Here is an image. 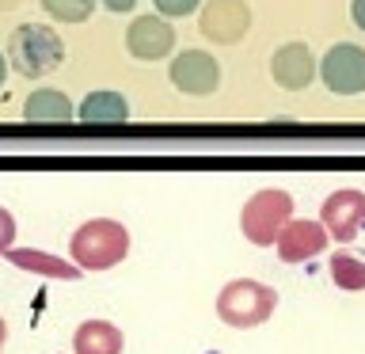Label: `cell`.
<instances>
[{
  "mask_svg": "<svg viewBox=\"0 0 365 354\" xmlns=\"http://www.w3.org/2000/svg\"><path fill=\"white\" fill-rule=\"evenodd\" d=\"M68 256L80 270H110L130 256V228L110 217L84 221L68 240Z\"/></svg>",
  "mask_w": 365,
  "mask_h": 354,
  "instance_id": "obj_1",
  "label": "cell"
},
{
  "mask_svg": "<svg viewBox=\"0 0 365 354\" xmlns=\"http://www.w3.org/2000/svg\"><path fill=\"white\" fill-rule=\"evenodd\" d=\"M65 61V42L61 34L46 23H19L16 31L8 34V65L23 73L27 80L34 76H50L57 73Z\"/></svg>",
  "mask_w": 365,
  "mask_h": 354,
  "instance_id": "obj_2",
  "label": "cell"
},
{
  "mask_svg": "<svg viewBox=\"0 0 365 354\" xmlns=\"http://www.w3.org/2000/svg\"><path fill=\"white\" fill-rule=\"evenodd\" d=\"M274 305H278V293L267 282L255 278H232L217 293V316L225 320L228 328H259L262 320L274 316Z\"/></svg>",
  "mask_w": 365,
  "mask_h": 354,
  "instance_id": "obj_3",
  "label": "cell"
},
{
  "mask_svg": "<svg viewBox=\"0 0 365 354\" xmlns=\"http://www.w3.org/2000/svg\"><path fill=\"white\" fill-rule=\"evenodd\" d=\"M289 217H293V194L282 187H267V191H255L244 202L240 228H244V240H251L255 248H270Z\"/></svg>",
  "mask_w": 365,
  "mask_h": 354,
  "instance_id": "obj_4",
  "label": "cell"
},
{
  "mask_svg": "<svg viewBox=\"0 0 365 354\" xmlns=\"http://www.w3.org/2000/svg\"><path fill=\"white\" fill-rule=\"evenodd\" d=\"M316 76L335 96H361L365 91V50L354 42H335L316 61Z\"/></svg>",
  "mask_w": 365,
  "mask_h": 354,
  "instance_id": "obj_5",
  "label": "cell"
},
{
  "mask_svg": "<svg viewBox=\"0 0 365 354\" xmlns=\"http://www.w3.org/2000/svg\"><path fill=\"white\" fill-rule=\"evenodd\" d=\"M168 76L182 96H213L221 88V65H217L213 54L205 50H182L179 57H171Z\"/></svg>",
  "mask_w": 365,
  "mask_h": 354,
  "instance_id": "obj_6",
  "label": "cell"
},
{
  "mask_svg": "<svg viewBox=\"0 0 365 354\" xmlns=\"http://www.w3.org/2000/svg\"><path fill=\"white\" fill-rule=\"evenodd\" d=\"M198 27L210 42L236 46L251 31V8L244 0H210V4L198 11Z\"/></svg>",
  "mask_w": 365,
  "mask_h": 354,
  "instance_id": "obj_7",
  "label": "cell"
},
{
  "mask_svg": "<svg viewBox=\"0 0 365 354\" xmlns=\"http://www.w3.org/2000/svg\"><path fill=\"white\" fill-rule=\"evenodd\" d=\"M319 225L327 228L331 240L350 244V240L358 236V228L365 225V194L354 191V187L327 194L324 206H319Z\"/></svg>",
  "mask_w": 365,
  "mask_h": 354,
  "instance_id": "obj_8",
  "label": "cell"
},
{
  "mask_svg": "<svg viewBox=\"0 0 365 354\" xmlns=\"http://www.w3.org/2000/svg\"><path fill=\"white\" fill-rule=\"evenodd\" d=\"M175 27L164 16H137L130 27H125V50L137 61H160L175 50Z\"/></svg>",
  "mask_w": 365,
  "mask_h": 354,
  "instance_id": "obj_9",
  "label": "cell"
},
{
  "mask_svg": "<svg viewBox=\"0 0 365 354\" xmlns=\"http://www.w3.org/2000/svg\"><path fill=\"white\" fill-rule=\"evenodd\" d=\"M270 76L285 91H304L316 80V54L308 50V42H285L270 57Z\"/></svg>",
  "mask_w": 365,
  "mask_h": 354,
  "instance_id": "obj_10",
  "label": "cell"
},
{
  "mask_svg": "<svg viewBox=\"0 0 365 354\" xmlns=\"http://www.w3.org/2000/svg\"><path fill=\"white\" fill-rule=\"evenodd\" d=\"M327 228L319 225V221H285L282 225V233L274 236V244H278V259L282 263H304V259H312L319 256V251L327 248Z\"/></svg>",
  "mask_w": 365,
  "mask_h": 354,
  "instance_id": "obj_11",
  "label": "cell"
},
{
  "mask_svg": "<svg viewBox=\"0 0 365 354\" xmlns=\"http://www.w3.org/2000/svg\"><path fill=\"white\" fill-rule=\"evenodd\" d=\"M11 267L19 270H31V274H42V278H61V282H76L80 270L76 263H68L61 256H50V251H38V248H8L4 251Z\"/></svg>",
  "mask_w": 365,
  "mask_h": 354,
  "instance_id": "obj_12",
  "label": "cell"
},
{
  "mask_svg": "<svg viewBox=\"0 0 365 354\" xmlns=\"http://www.w3.org/2000/svg\"><path fill=\"white\" fill-rule=\"evenodd\" d=\"M23 118L27 122H68V118H76V107L61 88H34L27 103H23Z\"/></svg>",
  "mask_w": 365,
  "mask_h": 354,
  "instance_id": "obj_13",
  "label": "cell"
},
{
  "mask_svg": "<svg viewBox=\"0 0 365 354\" xmlns=\"http://www.w3.org/2000/svg\"><path fill=\"white\" fill-rule=\"evenodd\" d=\"M76 118L84 122H125L130 118V99L122 91H110V88H99V91H88L76 107Z\"/></svg>",
  "mask_w": 365,
  "mask_h": 354,
  "instance_id": "obj_14",
  "label": "cell"
},
{
  "mask_svg": "<svg viewBox=\"0 0 365 354\" xmlns=\"http://www.w3.org/2000/svg\"><path fill=\"white\" fill-rule=\"evenodd\" d=\"M122 331L110 320H84L73 335L76 354H122Z\"/></svg>",
  "mask_w": 365,
  "mask_h": 354,
  "instance_id": "obj_15",
  "label": "cell"
},
{
  "mask_svg": "<svg viewBox=\"0 0 365 354\" xmlns=\"http://www.w3.org/2000/svg\"><path fill=\"white\" fill-rule=\"evenodd\" d=\"M327 270H331V282H335L339 290H350V293L365 290V259L354 256V251H335Z\"/></svg>",
  "mask_w": 365,
  "mask_h": 354,
  "instance_id": "obj_16",
  "label": "cell"
},
{
  "mask_svg": "<svg viewBox=\"0 0 365 354\" xmlns=\"http://www.w3.org/2000/svg\"><path fill=\"white\" fill-rule=\"evenodd\" d=\"M96 8V0H42V11L57 23H84Z\"/></svg>",
  "mask_w": 365,
  "mask_h": 354,
  "instance_id": "obj_17",
  "label": "cell"
},
{
  "mask_svg": "<svg viewBox=\"0 0 365 354\" xmlns=\"http://www.w3.org/2000/svg\"><path fill=\"white\" fill-rule=\"evenodd\" d=\"M153 8L164 19H182V16H190V11H198L202 0H153Z\"/></svg>",
  "mask_w": 365,
  "mask_h": 354,
  "instance_id": "obj_18",
  "label": "cell"
},
{
  "mask_svg": "<svg viewBox=\"0 0 365 354\" xmlns=\"http://www.w3.org/2000/svg\"><path fill=\"white\" fill-rule=\"evenodd\" d=\"M11 240H16V217H11L4 206H0V256L11 248Z\"/></svg>",
  "mask_w": 365,
  "mask_h": 354,
  "instance_id": "obj_19",
  "label": "cell"
},
{
  "mask_svg": "<svg viewBox=\"0 0 365 354\" xmlns=\"http://www.w3.org/2000/svg\"><path fill=\"white\" fill-rule=\"evenodd\" d=\"M350 19L358 31H365V0H350Z\"/></svg>",
  "mask_w": 365,
  "mask_h": 354,
  "instance_id": "obj_20",
  "label": "cell"
},
{
  "mask_svg": "<svg viewBox=\"0 0 365 354\" xmlns=\"http://www.w3.org/2000/svg\"><path fill=\"white\" fill-rule=\"evenodd\" d=\"M103 8L107 11H118V16H125V11L137 8V0H103Z\"/></svg>",
  "mask_w": 365,
  "mask_h": 354,
  "instance_id": "obj_21",
  "label": "cell"
},
{
  "mask_svg": "<svg viewBox=\"0 0 365 354\" xmlns=\"http://www.w3.org/2000/svg\"><path fill=\"white\" fill-rule=\"evenodd\" d=\"M8 73H11V65H8V54H0V88L8 84Z\"/></svg>",
  "mask_w": 365,
  "mask_h": 354,
  "instance_id": "obj_22",
  "label": "cell"
},
{
  "mask_svg": "<svg viewBox=\"0 0 365 354\" xmlns=\"http://www.w3.org/2000/svg\"><path fill=\"white\" fill-rule=\"evenodd\" d=\"M4 343H8V324L0 320V350H4Z\"/></svg>",
  "mask_w": 365,
  "mask_h": 354,
  "instance_id": "obj_23",
  "label": "cell"
}]
</instances>
